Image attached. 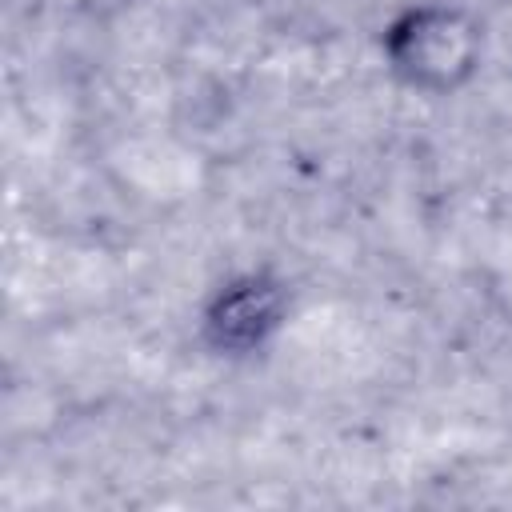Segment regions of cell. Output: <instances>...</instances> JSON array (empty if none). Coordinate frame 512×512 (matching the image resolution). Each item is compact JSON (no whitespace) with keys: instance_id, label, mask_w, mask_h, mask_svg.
Wrapping results in <instances>:
<instances>
[{"instance_id":"cell-1","label":"cell","mask_w":512,"mask_h":512,"mask_svg":"<svg viewBox=\"0 0 512 512\" xmlns=\"http://www.w3.org/2000/svg\"><path fill=\"white\" fill-rule=\"evenodd\" d=\"M396 60L404 68H412V80L448 84L452 72L468 68V60H472V32L464 24H456V16H448V12L412 16V32H404Z\"/></svg>"},{"instance_id":"cell-2","label":"cell","mask_w":512,"mask_h":512,"mask_svg":"<svg viewBox=\"0 0 512 512\" xmlns=\"http://www.w3.org/2000/svg\"><path fill=\"white\" fill-rule=\"evenodd\" d=\"M272 324H276V292L264 288L256 276L232 284L212 316V328L220 332L224 344H256Z\"/></svg>"}]
</instances>
